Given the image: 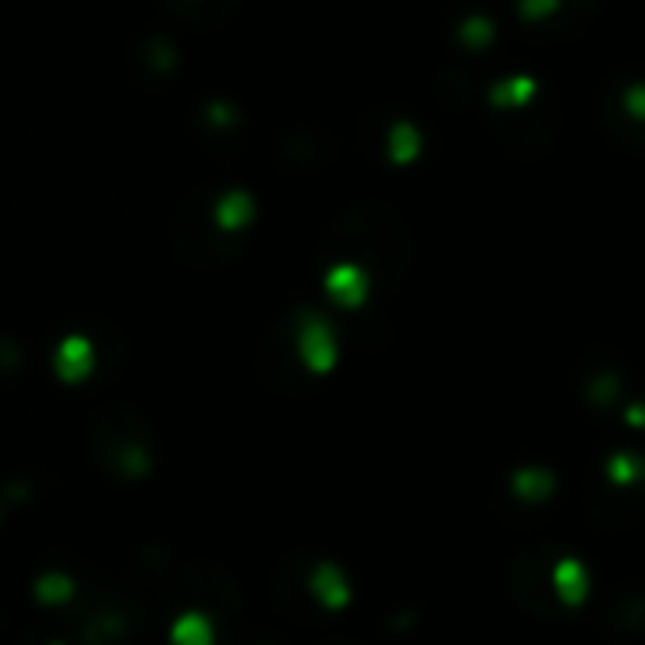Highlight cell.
I'll use <instances>...</instances> for the list:
<instances>
[{
    "label": "cell",
    "mask_w": 645,
    "mask_h": 645,
    "mask_svg": "<svg viewBox=\"0 0 645 645\" xmlns=\"http://www.w3.org/2000/svg\"><path fill=\"white\" fill-rule=\"evenodd\" d=\"M559 578H563V592H566V597H581V574H578V566H574V563H563V574H559Z\"/></svg>",
    "instance_id": "cell-1"
}]
</instances>
